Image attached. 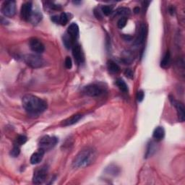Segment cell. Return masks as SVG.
<instances>
[{
    "label": "cell",
    "instance_id": "11",
    "mask_svg": "<svg viewBox=\"0 0 185 185\" xmlns=\"http://www.w3.org/2000/svg\"><path fill=\"white\" fill-rule=\"evenodd\" d=\"M72 55L74 57L75 61L77 64H82L84 62L83 54L82 52L81 47L78 44H75L72 46Z\"/></svg>",
    "mask_w": 185,
    "mask_h": 185
},
{
    "label": "cell",
    "instance_id": "30",
    "mask_svg": "<svg viewBox=\"0 0 185 185\" xmlns=\"http://www.w3.org/2000/svg\"><path fill=\"white\" fill-rule=\"evenodd\" d=\"M64 65L67 69H71L72 67V62L70 57H66L65 61H64Z\"/></svg>",
    "mask_w": 185,
    "mask_h": 185
},
{
    "label": "cell",
    "instance_id": "35",
    "mask_svg": "<svg viewBox=\"0 0 185 185\" xmlns=\"http://www.w3.org/2000/svg\"><path fill=\"white\" fill-rule=\"evenodd\" d=\"M134 12H135V13H136V14L139 13V12H140V8H139V7H135V9H134Z\"/></svg>",
    "mask_w": 185,
    "mask_h": 185
},
{
    "label": "cell",
    "instance_id": "13",
    "mask_svg": "<svg viewBox=\"0 0 185 185\" xmlns=\"http://www.w3.org/2000/svg\"><path fill=\"white\" fill-rule=\"evenodd\" d=\"M79 33V27L77 23H73L71 25H70V26H69L67 28V34L72 38V39L76 40L77 38H78Z\"/></svg>",
    "mask_w": 185,
    "mask_h": 185
},
{
    "label": "cell",
    "instance_id": "23",
    "mask_svg": "<svg viewBox=\"0 0 185 185\" xmlns=\"http://www.w3.org/2000/svg\"><path fill=\"white\" fill-rule=\"evenodd\" d=\"M156 146H155V143H153V142H150L148 145L147 153H146V158L151 156L152 155L156 152Z\"/></svg>",
    "mask_w": 185,
    "mask_h": 185
},
{
    "label": "cell",
    "instance_id": "24",
    "mask_svg": "<svg viewBox=\"0 0 185 185\" xmlns=\"http://www.w3.org/2000/svg\"><path fill=\"white\" fill-rule=\"evenodd\" d=\"M20 153V145H17V144H15L14 147L10 151V156L12 157H14V158H16L19 156Z\"/></svg>",
    "mask_w": 185,
    "mask_h": 185
},
{
    "label": "cell",
    "instance_id": "12",
    "mask_svg": "<svg viewBox=\"0 0 185 185\" xmlns=\"http://www.w3.org/2000/svg\"><path fill=\"white\" fill-rule=\"evenodd\" d=\"M146 36H147V27L145 24H142L140 27L138 35H137V37L135 40V44L137 46L143 44L145 41Z\"/></svg>",
    "mask_w": 185,
    "mask_h": 185
},
{
    "label": "cell",
    "instance_id": "27",
    "mask_svg": "<svg viewBox=\"0 0 185 185\" xmlns=\"http://www.w3.org/2000/svg\"><path fill=\"white\" fill-rule=\"evenodd\" d=\"M27 137L24 135H19L16 139V143L18 145H23L27 142Z\"/></svg>",
    "mask_w": 185,
    "mask_h": 185
},
{
    "label": "cell",
    "instance_id": "34",
    "mask_svg": "<svg viewBox=\"0 0 185 185\" xmlns=\"http://www.w3.org/2000/svg\"><path fill=\"white\" fill-rule=\"evenodd\" d=\"M123 38L124 40L125 41H130L131 39H132V36H129V35H124L123 36Z\"/></svg>",
    "mask_w": 185,
    "mask_h": 185
},
{
    "label": "cell",
    "instance_id": "25",
    "mask_svg": "<svg viewBox=\"0 0 185 185\" xmlns=\"http://www.w3.org/2000/svg\"><path fill=\"white\" fill-rule=\"evenodd\" d=\"M68 20L69 19L67 15L64 13V12H62L59 15V23L62 25H65L68 23Z\"/></svg>",
    "mask_w": 185,
    "mask_h": 185
},
{
    "label": "cell",
    "instance_id": "7",
    "mask_svg": "<svg viewBox=\"0 0 185 185\" xmlns=\"http://www.w3.org/2000/svg\"><path fill=\"white\" fill-rule=\"evenodd\" d=\"M47 173H48V169L45 166L36 169L33 174V182L36 184H40L44 183L46 179Z\"/></svg>",
    "mask_w": 185,
    "mask_h": 185
},
{
    "label": "cell",
    "instance_id": "14",
    "mask_svg": "<svg viewBox=\"0 0 185 185\" xmlns=\"http://www.w3.org/2000/svg\"><path fill=\"white\" fill-rule=\"evenodd\" d=\"M44 153H45L44 150L41 149V148H39V150H38L37 152L34 153L31 156V160H30L31 164L35 165V164H38V163H39L41 161H42L43 158H44Z\"/></svg>",
    "mask_w": 185,
    "mask_h": 185
},
{
    "label": "cell",
    "instance_id": "33",
    "mask_svg": "<svg viewBox=\"0 0 185 185\" xmlns=\"http://www.w3.org/2000/svg\"><path fill=\"white\" fill-rule=\"evenodd\" d=\"M51 20L56 23H59V16L55 15V16L51 17Z\"/></svg>",
    "mask_w": 185,
    "mask_h": 185
},
{
    "label": "cell",
    "instance_id": "26",
    "mask_svg": "<svg viewBox=\"0 0 185 185\" xmlns=\"http://www.w3.org/2000/svg\"><path fill=\"white\" fill-rule=\"evenodd\" d=\"M127 22V17H122V18H121L119 20H118L117 22L118 28L120 29L123 28L125 27Z\"/></svg>",
    "mask_w": 185,
    "mask_h": 185
},
{
    "label": "cell",
    "instance_id": "28",
    "mask_svg": "<svg viewBox=\"0 0 185 185\" xmlns=\"http://www.w3.org/2000/svg\"><path fill=\"white\" fill-rule=\"evenodd\" d=\"M101 12L105 15L108 16L109 15L112 13V7H110L109 5L103 6L101 7Z\"/></svg>",
    "mask_w": 185,
    "mask_h": 185
},
{
    "label": "cell",
    "instance_id": "20",
    "mask_svg": "<svg viewBox=\"0 0 185 185\" xmlns=\"http://www.w3.org/2000/svg\"><path fill=\"white\" fill-rule=\"evenodd\" d=\"M41 19H42V15L40 12H32L31 17V18H30L29 21H31L33 24H37V23H38L41 20Z\"/></svg>",
    "mask_w": 185,
    "mask_h": 185
},
{
    "label": "cell",
    "instance_id": "10",
    "mask_svg": "<svg viewBox=\"0 0 185 185\" xmlns=\"http://www.w3.org/2000/svg\"><path fill=\"white\" fill-rule=\"evenodd\" d=\"M32 12H32V3L25 2L23 4L20 10V15L22 19L26 21L30 20Z\"/></svg>",
    "mask_w": 185,
    "mask_h": 185
},
{
    "label": "cell",
    "instance_id": "32",
    "mask_svg": "<svg viewBox=\"0 0 185 185\" xmlns=\"http://www.w3.org/2000/svg\"><path fill=\"white\" fill-rule=\"evenodd\" d=\"M124 75L127 77H129V78L132 79L133 77V72L131 69H127V70L124 71Z\"/></svg>",
    "mask_w": 185,
    "mask_h": 185
},
{
    "label": "cell",
    "instance_id": "3",
    "mask_svg": "<svg viewBox=\"0 0 185 185\" xmlns=\"http://www.w3.org/2000/svg\"><path fill=\"white\" fill-rule=\"evenodd\" d=\"M106 91V88L99 84H90L83 88V92L90 97H100L104 95Z\"/></svg>",
    "mask_w": 185,
    "mask_h": 185
},
{
    "label": "cell",
    "instance_id": "15",
    "mask_svg": "<svg viewBox=\"0 0 185 185\" xmlns=\"http://www.w3.org/2000/svg\"><path fill=\"white\" fill-rule=\"evenodd\" d=\"M82 117H83V115H82L81 114H77L73 115L71 117L68 118V119H67L66 120L63 121V122H62V125L67 127V126H70V125H72V124H76L77 122L81 119Z\"/></svg>",
    "mask_w": 185,
    "mask_h": 185
},
{
    "label": "cell",
    "instance_id": "8",
    "mask_svg": "<svg viewBox=\"0 0 185 185\" xmlns=\"http://www.w3.org/2000/svg\"><path fill=\"white\" fill-rule=\"evenodd\" d=\"M170 101H171L172 105L175 106L176 110H177L179 119L181 122H183L185 119V109L184 104L180 101H178L175 100L172 97H170Z\"/></svg>",
    "mask_w": 185,
    "mask_h": 185
},
{
    "label": "cell",
    "instance_id": "4",
    "mask_svg": "<svg viewBox=\"0 0 185 185\" xmlns=\"http://www.w3.org/2000/svg\"><path fill=\"white\" fill-rule=\"evenodd\" d=\"M24 61L32 68L42 67L45 64L44 59L38 54H27L24 57Z\"/></svg>",
    "mask_w": 185,
    "mask_h": 185
},
{
    "label": "cell",
    "instance_id": "29",
    "mask_svg": "<svg viewBox=\"0 0 185 185\" xmlns=\"http://www.w3.org/2000/svg\"><path fill=\"white\" fill-rule=\"evenodd\" d=\"M106 171L108 172L109 174H114V175H116V174L119 172V169H118L117 166H113L112 165L110 166L109 168H107Z\"/></svg>",
    "mask_w": 185,
    "mask_h": 185
},
{
    "label": "cell",
    "instance_id": "21",
    "mask_svg": "<svg viewBox=\"0 0 185 185\" xmlns=\"http://www.w3.org/2000/svg\"><path fill=\"white\" fill-rule=\"evenodd\" d=\"M130 14V10L126 7H120L114 12L115 15H120L122 17H126Z\"/></svg>",
    "mask_w": 185,
    "mask_h": 185
},
{
    "label": "cell",
    "instance_id": "19",
    "mask_svg": "<svg viewBox=\"0 0 185 185\" xmlns=\"http://www.w3.org/2000/svg\"><path fill=\"white\" fill-rule=\"evenodd\" d=\"M74 41L75 40L72 39L67 33H66L65 35L63 36V43L67 49H70L71 47L74 46Z\"/></svg>",
    "mask_w": 185,
    "mask_h": 185
},
{
    "label": "cell",
    "instance_id": "2",
    "mask_svg": "<svg viewBox=\"0 0 185 185\" xmlns=\"http://www.w3.org/2000/svg\"><path fill=\"white\" fill-rule=\"evenodd\" d=\"M96 153L92 148H87L82 150L73 161V166L75 168H83L88 166L96 160Z\"/></svg>",
    "mask_w": 185,
    "mask_h": 185
},
{
    "label": "cell",
    "instance_id": "18",
    "mask_svg": "<svg viewBox=\"0 0 185 185\" xmlns=\"http://www.w3.org/2000/svg\"><path fill=\"white\" fill-rule=\"evenodd\" d=\"M170 63H171V56H170L169 51H166L161 62V67L163 68H167L170 65Z\"/></svg>",
    "mask_w": 185,
    "mask_h": 185
},
{
    "label": "cell",
    "instance_id": "22",
    "mask_svg": "<svg viewBox=\"0 0 185 185\" xmlns=\"http://www.w3.org/2000/svg\"><path fill=\"white\" fill-rule=\"evenodd\" d=\"M116 84L118 86V88H119L123 92H127L128 91V87L125 82H124L122 79H117L116 81Z\"/></svg>",
    "mask_w": 185,
    "mask_h": 185
},
{
    "label": "cell",
    "instance_id": "5",
    "mask_svg": "<svg viewBox=\"0 0 185 185\" xmlns=\"http://www.w3.org/2000/svg\"><path fill=\"white\" fill-rule=\"evenodd\" d=\"M58 142H59V140H58L57 137L46 135V136L43 137L40 140L38 145H39V148L44 150L46 152V150H51V148H53L54 146H56V145L58 143Z\"/></svg>",
    "mask_w": 185,
    "mask_h": 185
},
{
    "label": "cell",
    "instance_id": "31",
    "mask_svg": "<svg viewBox=\"0 0 185 185\" xmlns=\"http://www.w3.org/2000/svg\"><path fill=\"white\" fill-rule=\"evenodd\" d=\"M144 97H145V93H144V92L143 91V90H139V91L137 92V101H138L139 102L143 101Z\"/></svg>",
    "mask_w": 185,
    "mask_h": 185
},
{
    "label": "cell",
    "instance_id": "1",
    "mask_svg": "<svg viewBox=\"0 0 185 185\" xmlns=\"http://www.w3.org/2000/svg\"><path fill=\"white\" fill-rule=\"evenodd\" d=\"M22 103L25 110L31 115H38L42 114L48 107L46 101L31 94L23 96Z\"/></svg>",
    "mask_w": 185,
    "mask_h": 185
},
{
    "label": "cell",
    "instance_id": "17",
    "mask_svg": "<svg viewBox=\"0 0 185 185\" xmlns=\"http://www.w3.org/2000/svg\"><path fill=\"white\" fill-rule=\"evenodd\" d=\"M107 68H108L109 72L111 73H118L120 71L119 66L111 60H109L107 62Z\"/></svg>",
    "mask_w": 185,
    "mask_h": 185
},
{
    "label": "cell",
    "instance_id": "6",
    "mask_svg": "<svg viewBox=\"0 0 185 185\" xmlns=\"http://www.w3.org/2000/svg\"><path fill=\"white\" fill-rule=\"evenodd\" d=\"M1 12L5 17H13L16 12V3L13 0L4 2L2 5Z\"/></svg>",
    "mask_w": 185,
    "mask_h": 185
},
{
    "label": "cell",
    "instance_id": "16",
    "mask_svg": "<svg viewBox=\"0 0 185 185\" xmlns=\"http://www.w3.org/2000/svg\"><path fill=\"white\" fill-rule=\"evenodd\" d=\"M165 135V131L162 127H158L155 129L153 134V137L156 140V141H160L163 140Z\"/></svg>",
    "mask_w": 185,
    "mask_h": 185
},
{
    "label": "cell",
    "instance_id": "9",
    "mask_svg": "<svg viewBox=\"0 0 185 185\" xmlns=\"http://www.w3.org/2000/svg\"><path fill=\"white\" fill-rule=\"evenodd\" d=\"M29 46L33 52L36 54H41L44 52L45 47L43 43L38 38H33L29 41Z\"/></svg>",
    "mask_w": 185,
    "mask_h": 185
}]
</instances>
